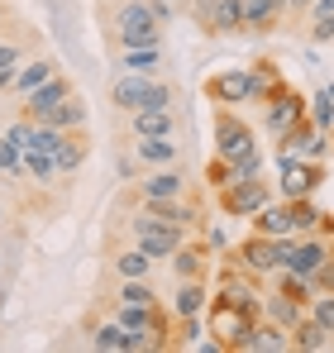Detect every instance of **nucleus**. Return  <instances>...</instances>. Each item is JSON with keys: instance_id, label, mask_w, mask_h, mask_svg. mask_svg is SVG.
Returning a JSON list of instances; mask_svg holds the SVG:
<instances>
[{"instance_id": "nucleus-1", "label": "nucleus", "mask_w": 334, "mask_h": 353, "mask_svg": "<svg viewBox=\"0 0 334 353\" xmlns=\"http://www.w3.org/2000/svg\"><path fill=\"white\" fill-rule=\"evenodd\" d=\"M282 86V67L277 58H258L248 62V67H224V72H215V77H206V101L210 105H263L273 91Z\"/></svg>"}, {"instance_id": "nucleus-2", "label": "nucleus", "mask_w": 334, "mask_h": 353, "mask_svg": "<svg viewBox=\"0 0 334 353\" xmlns=\"http://www.w3.org/2000/svg\"><path fill=\"white\" fill-rule=\"evenodd\" d=\"M101 29L115 53L124 48H153L163 43V19L153 14V0H101Z\"/></svg>"}, {"instance_id": "nucleus-3", "label": "nucleus", "mask_w": 334, "mask_h": 353, "mask_svg": "<svg viewBox=\"0 0 334 353\" xmlns=\"http://www.w3.org/2000/svg\"><path fill=\"white\" fill-rule=\"evenodd\" d=\"M215 153L229 158L239 176L263 172V143H258V129L239 115V110H229V105H215Z\"/></svg>"}, {"instance_id": "nucleus-4", "label": "nucleus", "mask_w": 334, "mask_h": 353, "mask_svg": "<svg viewBox=\"0 0 334 353\" xmlns=\"http://www.w3.org/2000/svg\"><path fill=\"white\" fill-rule=\"evenodd\" d=\"M253 325H258V315H248V310H239V305H229V301H220V296L210 292V305H206V334L215 339L220 353H248Z\"/></svg>"}, {"instance_id": "nucleus-5", "label": "nucleus", "mask_w": 334, "mask_h": 353, "mask_svg": "<svg viewBox=\"0 0 334 353\" xmlns=\"http://www.w3.org/2000/svg\"><path fill=\"white\" fill-rule=\"evenodd\" d=\"M273 196H277V186H273L268 176H263V172H248V176L224 181L220 191H215V205H220V215H229V220H248V215H253V210H263Z\"/></svg>"}, {"instance_id": "nucleus-6", "label": "nucleus", "mask_w": 334, "mask_h": 353, "mask_svg": "<svg viewBox=\"0 0 334 353\" xmlns=\"http://www.w3.org/2000/svg\"><path fill=\"white\" fill-rule=\"evenodd\" d=\"M286 248H291V239H268V234H253V230H248L234 248H224V258L239 263L244 272H253V277L263 282V277H273L282 263H286Z\"/></svg>"}, {"instance_id": "nucleus-7", "label": "nucleus", "mask_w": 334, "mask_h": 353, "mask_svg": "<svg viewBox=\"0 0 334 353\" xmlns=\"http://www.w3.org/2000/svg\"><path fill=\"white\" fill-rule=\"evenodd\" d=\"M273 163H277V196L282 201H301V196H315L325 186V163H311V158H291L273 148Z\"/></svg>"}, {"instance_id": "nucleus-8", "label": "nucleus", "mask_w": 334, "mask_h": 353, "mask_svg": "<svg viewBox=\"0 0 334 353\" xmlns=\"http://www.w3.org/2000/svg\"><path fill=\"white\" fill-rule=\"evenodd\" d=\"M306 110H311V101H306V96H301V91H296L291 81H282L277 91H273V96L263 101V134H268V139L277 143L282 134H291V129H296V124L306 119Z\"/></svg>"}, {"instance_id": "nucleus-9", "label": "nucleus", "mask_w": 334, "mask_h": 353, "mask_svg": "<svg viewBox=\"0 0 334 353\" xmlns=\"http://www.w3.org/2000/svg\"><path fill=\"white\" fill-rule=\"evenodd\" d=\"M167 268H172L177 282H181V277H206V282H210V277H215V239L196 230V234L167 258Z\"/></svg>"}, {"instance_id": "nucleus-10", "label": "nucleus", "mask_w": 334, "mask_h": 353, "mask_svg": "<svg viewBox=\"0 0 334 353\" xmlns=\"http://www.w3.org/2000/svg\"><path fill=\"white\" fill-rule=\"evenodd\" d=\"M91 330V349H101V353H148V334H139V330H124L119 320H91L86 325Z\"/></svg>"}, {"instance_id": "nucleus-11", "label": "nucleus", "mask_w": 334, "mask_h": 353, "mask_svg": "<svg viewBox=\"0 0 334 353\" xmlns=\"http://www.w3.org/2000/svg\"><path fill=\"white\" fill-rule=\"evenodd\" d=\"M277 153L325 163V153H334V143H330V134H325V129H315V124H311V115H306L296 129H291V134H282V139H277Z\"/></svg>"}, {"instance_id": "nucleus-12", "label": "nucleus", "mask_w": 334, "mask_h": 353, "mask_svg": "<svg viewBox=\"0 0 334 353\" xmlns=\"http://www.w3.org/2000/svg\"><path fill=\"white\" fill-rule=\"evenodd\" d=\"M153 81H158V77H148V72H119V77L110 81V105L119 110V115L144 110L148 96H153Z\"/></svg>"}, {"instance_id": "nucleus-13", "label": "nucleus", "mask_w": 334, "mask_h": 353, "mask_svg": "<svg viewBox=\"0 0 334 353\" xmlns=\"http://www.w3.org/2000/svg\"><path fill=\"white\" fill-rule=\"evenodd\" d=\"M286 24V0H244V39H263Z\"/></svg>"}, {"instance_id": "nucleus-14", "label": "nucleus", "mask_w": 334, "mask_h": 353, "mask_svg": "<svg viewBox=\"0 0 334 353\" xmlns=\"http://www.w3.org/2000/svg\"><path fill=\"white\" fill-rule=\"evenodd\" d=\"M139 163H144V172L148 168H172L177 158H181V143L172 139V134H144V139H134V148H129Z\"/></svg>"}, {"instance_id": "nucleus-15", "label": "nucleus", "mask_w": 334, "mask_h": 353, "mask_svg": "<svg viewBox=\"0 0 334 353\" xmlns=\"http://www.w3.org/2000/svg\"><path fill=\"white\" fill-rule=\"evenodd\" d=\"M248 230H253V234H268V239H296L291 234V205H286L282 196H273L263 210L248 215Z\"/></svg>"}, {"instance_id": "nucleus-16", "label": "nucleus", "mask_w": 334, "mask_h": 353, "mask_svg": "<svg viewBox=\"0 0 334 353\" xmlns=\"http://www.w3.org/2000/svg\"><path fill=\"white\" fill-rule=\"evenodd\" d=\"M206 305H210V282L206 277H181L177 292L167 296L172 315H206Z\"/></svg>"}, {"instance_id": "nucleus-17", "label": "nucleus", "mask_w": 334, "mask_h": 353, "mask_svg": "<svg viewBox=\"0 0 334 353\" xmlns=\"http://www.w3.org/2000/svg\"><path fill=\"white\" fill-rule=\"evenodd\" d=\"M110 272H115V282H129V277H144V282H153V272H158V258H148L139 243H129V248H115V253H110Z\"/></svg>"}, {"instance_id": "nucleus-18", "label": "nucleus", "mask_w": 334, "mask_h": 353, "mask_svg": "<svg viewBox=\"0 0 334 353\" xmlns=\"http://www.w3.org/2000/svg\"><path fill=\"white\" fill-rule=\"evenodd\" d=\"M86 158H91V139H86V129H67V134H62V143H57V153H53L57 172H62V176H77Z\"/></svg>"}, {"instance_id": "nucleus-19", "label": "nucleus", "mask_w": 334, "mask_h": 353, "mask_svg": "<svg viewBox=\"0 0 334 353\" xmlns=\"http://www.w3.org/2000/svg\"><path fill=\"white\" fill-rule=\"evenodd\" d=\"M244 34V0H215L206 39H239Z\"/></svg>"}, {"instance_id": "nucleus-20", "label": "nucleus", "mask_w": 334, "mask_h": 353, "mask_svg": "<svg viewBox=\"0 0 334 353\" xmlns=\"http://www.w3.org/2000/svg\"><path fill=\"white\" fill-rule=\"evenodd\" d=\"M53 72H62V62L48 58V53H34V58L19 67V77H14V86H10V96H19V101H24V96H29L34 86H43Z\"/></svg>"}, {"instance_id": "nucleus-21", "label": "nucleus", "mask_w": 334, "mask_h": 353, "mask_svg": "<svg viewBox=\"0 0 334 353\" xmlns=\"http://www.w3.org/2000/svg\"><path fill=\"white\" fill-rule=\"evenodd\" d=\"M263 315L268 320H277L282 330H296L301 320H306V301H296V296H286V292H263Z\"/></svg>"}, {"instance_id": "nucleus-22", "label": "nucleus", "mask_w": 334, "mask_h": 353, "mask_svg": "<svg viewBox=\"0 0 334 353\" xmlns=\"http://www.w3.org/2000/svg\"><path fill=\"white\" fill-rule=\"evenodd\" d=\"M248 353H291V330H282L277 320L258 315V325L248 334Z\"/></svg>"}, {"instance_id": "nucleus-23", "label": "nucleus", "mask_w": 334, "mask_h": 353, "mask_svg": "<svg viewBox=\"0 0 334 353\" xmlns=\"http://www.w3.org/2000/svg\"><path fill=\"white\" fill-rule=\"evenodd\" d=\"M124 129L134 139H144V134H177V110H129Z\"/></svg>"}, {"instance_id": "nucleus-24", "label": "nucleus", "mask_w": 334, "mask_h": 353, "mask_svg": "<svg viewBox=\"0 0 334 353\" xmlns=\"http://www.w3.org/2000/svg\"><path fill=\"white\" fill-rule=\"evenodd\" d=\"M330 344H334V334H330V330H320L311 315L291 330V353H325Z\"/></svg>"}, {"instance_id": "nucleus-25", "label": "nucleus", "mask_w": 334, "mask_h": 353, "mask_svg": "<svg viewBox=\"0 0 334 353\" xmlns=\"http://www.w3.org/2000/svg\"><path fill=\"white\" fill-rule=\"evenodd\" d=\"M158 62H163V43H153V48H124L119 53V72H148V77H158Z\"/></svg>"}, {"instance_id": "nucleus-26", "label": "nucleus", "mask_w": 334, "mask_h": 353, "mask_svg": "<svg viewBox=\"0 0 334 353\" xmlns=\"http://www.w3.org/2000/svg\"><path fill=\"white\" fill-rule=\"evenodd\" d=\"M43 124H57V129H86V101L81 96H67L62 105H53V115Z\"/></svg>"}, {"instance_id": "nucleus-27", "label": "nucleus", "mask_w": 334, "mask_h": 353, "mask_svg": "<svg viewBox=\"0 0 334 353\" xmlns=\"http://www.w3.org/2000/svg\"><path fill=\"white\" fill-rule=\"evenodd\" d=\"M306 115H311L315 129H325V134H330V129H334V86H320V91L311 96V110H306Z\"/></svg>"}, {"instance_id": "nucleus-28", "label": "nucleus", "mask_w": 334, "mask_h": 353, "mask_svg": "<svg viewBox=\"0 0 334 353\" xmlns=\"http://www.w3.org/2000/svg\"><path fill=\"white\" fill-rule=\"evenodd\" d=\"M110 301H134V305H148V301H163V296H158V287H153V282L129 277V282H119V287H115Z\"/></svg>"}, {"instance_id": "nucleus-29", "label": "nucleus", "mask_w": 334, "mask_h": 353, "mask_svg": "<svg viewBox=\"0 0 334 353\" xmlns=\"http://www.w3.org/2000/svg\"><path fill=\"white\" fill-rule=\"evenodd\" d=\"M306 315H311L320 330H330V334H334V292H315L311 301H306Z\"/></svg>"}, {"instance_id": "nucleus-30", "label": "nucleus", "mask_w": 334, "mask_h": 353, "mask_svg": "<svg viewBox=\"0 0 334 353\" xmlns=\"http://www.w3.org/2000/svg\"><path fill=\"white\" fill-rule=\"evenodd\" d=\"M234 163H229V158H220V153H215V158H210V163H206V186H210V191H220L224 181H234Z\"/></svg>"}, {"instance_id": "nucleus-31", "label": "nucleus", "mask_w": 334, "mask_h": 353, "mask_svg": "<svg viewBox=\"0 0 334 353\" xmlns=\"http://www.w3.org/2000/svg\"><path fill=\"white\" fill-rule=\"evenodd\" d=\"M210 10H215V0H186V14H191V24L206 34V24H210Z\"/></svg>"}, {"instance_id": "nucleus-32", "label": "nucleus", "mask_w": 334, "mask_h": 353, "mask_svg": "<svg viewBox=\"0 0 334 353\" xmlns=\"http://www.w3.org/2000/svg\"><path fill=\"white\" fill-rule=\"evenodd\" d=\"M115 168H119V176H124V181H134V176H144V163H139V158H134L129 148H124V153L115 158Z\"/></svg>"}, {"instance_id": "nucleus-33", "label": "nucleus", "mask_w": 334, "mask_h": 353, "mask_svg": "<svg viewBox=\"0 0 334 353\" xmlns=\"http://www.w3.org/2000/svg\"><path fill=\"white\" fill-rule=\"evenodd\" d=\"M153 14H158L163 24H172L177 14H186V0H153Z\"/></svg>"}, {"instance_id": "nucleus-34", "label": "nucleus", "mask_w": 334, "mask_h": 353, "mask_svg": "<svg viewBox=\"0 0 334 353\" xmlns=\"http://www.w3.org/2000/svg\"><path fill=\"white\" fill-rule=\"evenodd\" d=\"M311 5H315V0H286V24L296 29V24H301V19L311 14Z\"/></svg>"}, {"instance_id": "nucleus-35", "label": "nucleus", "mask_w": 334, "mask_h": 353, "mask_svg": "<svg viewBox=\"0 0 334 353\" xmlns=\"http://www.w3.org/2000/svg\"><path fill=\"white\" fill-rule=\"evenodd\" d=\"M311 14H315V19H334V0H315ZM311 14H306V19H311Z\"/></svg>"}, {"instance_id": "nucleus-36", "label": "nucleus", "mask_w": 334, "mask_h": 353, "mask_svg": "<svg viewBox=\"0 0 334 353\" xmlns=\"http://www.w3.org/2000/svg\"><path fill=\"white\" fill-rule=\"evenodd\" d=\"M5 19H14V5H10V0H0V24H5Z\"/></svg>"}, {"instance_id": "nucleus-37", "label": "nucleus", "mask_w": 334, "mask_h": 353, "mask_svg": "<svg viewBox=\"0 0 334 353\" xmlns=\"http://www.w3.org/2000/svg\"><path fill=\"white\" fill-rule=\"evenodd\" d=\"M14 24H19V14H14V19H5V24H0V39H10V29H14Z\"/></svg>"}, {"instance_id": "nucleus-38", "label": "nucleus", "mask_w": 334, "mask_h": 353, "mask_svg": "<svg viewBox=\"0 0 334 353\" xmlns=\"http://www.w3.org/2000/svg\"><path fill=\"white\" fill-rule=\"evenodd\" d=\"M5 220H10V205H5V201H0V225H5Z\"/></svg>"}, {"instance_id": "nucleus-39", "label": "nucleus", "mask_w": 334, "mask_h": 353, "mask_svg": "<svg viewBox=\"0 0 334 353\" xmlns=\"http://www.w3.org/2000/svg\"><path fill=\"white\" fill-rule=\"evenodd\" d=\"M0 310H5V287H0Z\"/></svg>"}, {"instance_id": "nucleus-40", "label": "nucleus", "mask_w": 334, "mask_h": 353, "mask_svg": "<svg viewBox=\"0 0 334 353\" xmlns=\"http://www.w3.org/2000/svg\"><path fill=\"white\" fill-rule=\"evenodd\" d=\"M330 143H334V129H330Z\"/></svg>"}]
</instances>
